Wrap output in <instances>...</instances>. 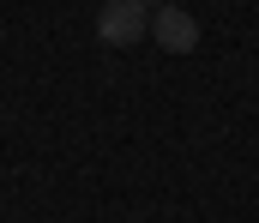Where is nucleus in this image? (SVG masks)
Here are the masks:
<instances>
[{
  "label": "nucleus",
  "instance_id": "f257e3e1",
  "mask_svg": "<svg viewBox=\"0 0 259 223\" xmlns=\"http://www.w3.org/2000/svg\"><path fill=\"white\" fill-rule=\"evenodd\" d=\"M145 30H151L145 0H103V12H97V36H103V49H139Z\"/></svg>",
  "mask_w": 259,
  "mask_h": 223
},
{
  "label": "nucleus",
  "instance_id": "f03ea898",
  "mask_svg": "<svg viewBox=\"0 0 259 223\" xmlns=\"http://www.w3.org/2000/svg\"><path fill=\"white\" fill-rule=\"evenodd\" d=\"M151 42H157L163 55H193L199 49V18L187 6H157V12H151Z\"/></svg>",
  "mask_w": 259,
  "mask_h": 223
},
{
  "label": "nucleus",
  "instance_id": "7ed1b4c3",
  "mask_svg": "<svg viewBox=\"0 0 259 223\" xmlns=\"http://www.w3.org/2000/svg\"><path fill=\"white\" fill-rule=\"evenodd\" d=\"M145 6H169V0H145Z\"/></svg>",
  "mask_w": 259,
  "mask_h": 223
}]
</instances>
